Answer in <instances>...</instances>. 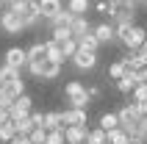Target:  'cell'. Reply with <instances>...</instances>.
Here are the masks:
<instances>
[{"mask_svg": "<svg viewBox=\"0 0 147 144\" xmlns=\"http://www.w3.org/2000/svg\"><path fill=\"white\" fill-rule=\"evenodd\" d=\"M114 33H117V42L119 44H125L128 50H139L142 44H144L147 39V28H142V25H128V22H119L114 25Z\"/></svg>", "mask_w": 147, "mask_h": 144, "instance_id": "1", "label": "cell"}, {"mask_svg": "<svg viewBox=\"0 0 147 144\" xmlns=\"http://www.w3.org/2000/svg\"><path fill=\"white\" fill-rule=\"evenodd\" d=\"M0 31L6 33V36H22L28 31V25H25V20L17 14L14 8L3 6V11H0Z\"/></svg>", "mask_w": 147, "mask_h": 144, "instance_id": "2", "label": "cell"}, {"mask_svg": "<svg viewBox=\"0 0 147 144\" xmlns=\"http://www.w3.org/2000/svg\"><path fill=\"white\" fill-rule=\"evenodd\" d=\"M64 97L69 100V108H89V103H92L89 89L83 86L81 80H69L64 86Z\"/></svg>", "mask_w": 147, "mask_h": 144, "instance_id": "3", "label": "cell"}, {"mask_svg": "<svg viewBox=\"0 0 147 144\" xmlns=\"http://www.w3.org/2000/svg\"><path fill=\"white\" fill-rule=\"evenodd\" d=\"M117 114H119V128H125L128 133L139 128V122H142V111H139V105H136V103L122 105Z\"/></svg>", "mask_w": 147, "mask_h": 144, "instance_id": "4", "label": "cell"}, {"mask_svg": "<svg viewBox=\"0 0 147 144\" xmlns=\"http://www.w3.org/2000/svg\"><path fill=\"white\" fill-rule=\"evenodd\" d=\"M69 61H72V67L78 72H89V69L97 67V53H89V50H81V47H78V53H75Z\"/></svg>", "mask_w": 147, "mask_h": 144, "instance_id": "5", "label": "cell"}, {"mask_svg": "<svg viewBox=\"0 0 147 144\" xmlns=\"http://www.w3.org/2000/svg\"><path fill=\"white\" fill-rule=\"evenodd\" d=\"M3 64H8V67H14V69L22 72L25 67H28V50H22V47H8L6 56H3Z\"/></svg>", "mask_w": 147, "mask_h": 144, "instance_id": "6", "label": "cell"}, {"mask_svg": "<svg viewBox=\"0 0 147 144\" xmlns=\"http://www.w3.org/2000/svg\"><path fill=\"white\" fill-rule=\"evenodd\" d=\"M33 111V97L28 94V92H22L20 97H14V103H11V108H8V114H11V119H17V116H25V114Z\"/></svg>", "mask_w": 147, "mask_h": 144, "instance_id": "7", "label": "cell"}, {"mask_svg": "<svg viewBox=\"0 0 147 144\" xmlns=\"http://www.w3.org/2000/svg\"><path fill=\"white\" fill-rule=\"evenodd\" d=\"M89 122V108H67L61 111V125H86Z\"/></svg>", "mask_w": 147, "mask_h": 144, "instance_id": "8", "label": "cell"}, {"mask_svg": "<svg viewBox=\"0 0 147 144\" xmlns=\"http://www.w3.org/2000/svg\"><path fill=\"white\" fill-rule=\"evenodd\" d=\"M136 83H142L139 80V69H131V67H128L122 78H117V92H119V94H131Z\"/></svg>", "mask_w": 147, "mask_h": 144, "instance_id": "9", "label": "cell"}, {"mask_svg": "<svg viewBox=\"0 0 147 144\" xmlns=\"http://www.w3.org/2000/svg\"><path fill=\"white\" fill-rule=\"evenodd\" d=\"M86 136H89V128H86V125H67V128H64L67 144H83Z\"/></svg>", "mask_w": 147, "mask_h": 144, "instance_id": "10", "label": "cell"}, {"mask_svg": "<svg viewBox=\"0 0 147 144\" xmlns=\"http://www.w3.org/2000/svg\"><path fill=\"white\" fill-rule=\"evenodd\" d=\"M136 3H125V6H119L117 8V14H114V25H119V22H128V25H133L136 22Z\"/></svg>", "mask_w": 147, "mask_h": 144, "instance_id": "11", "label": "cell"}, {"mask_svg": "<svg viewBox=\"0 0 147 144\" xmlns=\"http://www.w3.org/2000/svg\"><path fill=\"white\" fill-rule=\"evenodd\" d=\"M92 28H94V25H92L89 20H86V14L72 17V22H69V31H72V36H75V39H81V36L92 33Z\"/></svg>", "mask_w": 147, "mask_h": 144, "instance_id": "12", "label": "cell"}, {"mask_svg": "<svg viewBox=\"0 0 147 144\" xmlns=\"http://www.w3.org/2000/svg\"><path fill=\"white\" fill-rule=\"evenodd\" d=\"M61 61H53V58H45L42 61V75H39V80H56V78H61Z\"/></svg>", "mask_w": 147, "mask_h": 144, "instance_id": "13", "label": "cell"}, {"mask_svg": "<svg viewBox=\"0 0 147 144\" xmlns=\"http://www.w3.org/2000/svg\"><path fill=\"white\" fill-rule=\"evenodd\" d=\"M92 33L100 39V44H111V42H117V33H114V25L111 22H100L92 28Z\"/></svg>", "mask_w": 147, "mask_h": 144, "instance_id": "14", "label": "cell"}, {"mask_svg": "<svg viewBox=\"0 0 147 144\" xmlns=\"http://www.w3.org/2000/svg\"><path fill=\"white\" fill-rule=\"evenodd\" d=\"M92 8H94L100 17L114 20V14H117V8H119V3H114V0H94V3H92Z\"/></svg>", "mask_w": 147, "mask_h": 144, "instance_id": "15", "label": "cell"}, {"mask_svg": "<svg viewBox=\"0 0 147 144\" xmlns=\"http://www.w3.org/2000/svg\"><path fill=\"white\" fill-rule=\"evenodd\" d=\"M39 11L45 20H53L58 11H64V3L61 0H39Z\"/></svg>", "mask_w": 147, "mask_h": 144, "instance_id": "16", "label": "cell"}, {"mask_svg": "<svg viewBox=\"0 0 147 144\" xmlns=\"http://www.w3.org/2000/svg\"><path fill=\"white\" fill-rule=\"evenodd\" d=\"M78 47H81V50H89V53H97V50H100V39L94 36V33H86V36L78 39Z\"/></svg>", "mask_w": 147, "mask_h": 144, "instance_id": "17", "label": "cell"}, {"mask_svg": "<svg viewBox=\"0 0 147 144\" xmlns=\"http://www.w3.org/2000/svg\"><path fill=\"white\" fill-rule=\"evenodd\" d=\"M67 8H69L75 17L78 14H89L92 11V0H67Z\"/></svg>", "mask_w": 147, "mask_h": 144, "instance_id": "18", "label": "cell"}, {"mask_svg": "<svg viewBox=\"0 0 147 144\" xmlns=\"http://www.w3.org/2000/svg\"><path fill=\"white\" fill-rule=\"evenodd\" d=\"M36 58H47V42H33L28 47V61H36Z\"/></svg>", "mask_w": 147, "mask_h": 144, "instance_id": "19", "label": "cell"}, {"mask_svg": "<svg viewBox=\"0 0 147 144\" xmlns=\"http://www.w3.org/2000/svg\"><path fill=\"white\" fill-rule=\"evenodd\" d=\"M97 122H100V128L108 133V130L119 128V114H111V111H108V114H100V119H97Z\"/></svg>", "mask_w": 147, "mask_h": 144, "instance_id": "20", "label": "cell"}, {"mask_svg": "<svg viewBox=\"0 0 147 144\" xmlns=\"http://www.w3.org/2000/svg\"><path fill=\"white\" fill-rule=\"evenodd\" d=\"M14 136H17V125H14V119L3 122V125H0V144H8Z\"/></svg>", "mask_w": 147, "mask_h": 144, "instance_id": "21", "label": "cell"}, {"mask_svg": "<svg viewBox=\"0 0 147 144\" xmlns=\"http://www.w3.org/2000/svg\"><path fill=\"white\" fill-rule=\"evenodd\" d=\"M47 58H53V61H61V64L67 61L64 50H61V44H58L56 39H50V42H47Z\"/></svg>", "mask_w": 147, "mask_h": 144, "instance_id": "22", "label": "cell"}, {"mask_svg": "<svg viewBox=\"0 0 147 144\" xmlns=\"http://www.w3.org/2000/svg\"><path fill=\"white\" fill-rule=\"evenodd\" d=\"M14 78H20V69H14V67H8V64L0 67V86H8Z\"/></svg>", "mask_w": 147, "mask_h": 144, "instance_id": "23", "label": "cell"}, {"mask_svg": "<svg viewBox=\"0 0 147 144\" xmlns=\"http://www.w3.org/2000/svg\"><path fill=\"white\" fill-rule=\"evenodd\" d=\"M106 141H108V133L100 128V125L94 130H89V136H86V144H106Z\"/></svg>", "mask_w": 147, "mask_h": 144, "instance_id": "24", "label": "cell"}, {"mask_svg": "<svg viewBox=\"0 0 147 144\" xmlns=\"http://www.w3.org/2000/svg\"><path fill=\"white\" fill-rule=\"evenodd\" d=\"M14 125H17V133H31V130L36 128V125H33V119H31V114H25V116H17Z\"/></svg>", "mask_w": 147, "mask_h": 144, "instance_id": "25", "label": "cell"}, {"mask_svg": "<svg viewBox=\"0 0 147 144\" xmlns=\"http://www.w3.org/2000/svg\"><path fill=\"white\" fill-rule=\"evenodd\" d=\"M53 128H64L61 125V111H47L45 114V130H53Z\"/></svg>", "mask_w": 147, "mask_h": 144, "instance_id": "26", "label": "cell"}, {"mask_svg": "<svg viewBox=\"0 0 147 144\" xmlns=\"http://www.w3.org/2000/svg\"><path fill=\"white\" fill-rule=\"evenodd\" d=\"M45 144H67V139H64V128H53V130H47V141Z\"/></svg>", "mask_w": 147, "mask_h": 144, "instance_id": "27", "label": "cell"}, {"mask_svg": "<svg viewBox=\"0 0 147 144\" xmlns=\"http://www.w3.org/2000/svg\"><path fill=\"white\" fill-rule=\"evenodd\" d=\"M58 44H61V50H64L67 58H72L75 53H78V39H75V36H69L67 42H58Z\"/></svg>", "mask_w": 147, "mask_h": 144, "instance_id": "28", "label": "cell"}, {"mask_svg": "<svg viewBox=\"0 0 147 144\" xmlns=\"http://www.w3.org/2000/svg\"><path fill=\"white\" fill-rule=\"evenodd\" d=\"M28 136H31V144H45V141H47V130L42 128V125H36Z\"/></svg>", "mask_w": 147, "mask_h": 144, "instance_id": "29", "label": "cell"}, {"mask_svg": "<svg viewBox=\"0 0 147 144\" xmlns=\"http://www.w3.org/2000/svg\"><path fill=\"white\" fill-rule=\"evenodd\" d=\"M131 100H133V103H144V100H147V83H136V86H133Z\"/></svg>", "mask_w": 147, "mask_h": 144, "instance_id": "30", "label": "cell"}, {"mask_svg": "<svg viewBox=\"0 0 147 144\" xmlns=\"http://www.w3.org/2000/svg\"><path fill=\"white\" fill-rule=\"evenodd\" d=\"M6 89H8V92H11L14 97H20V94L25 92V78H22V75H20V78H14V80H11V83H8Z\"/></svg>", "mask_w": 147, "mask_h": 144, "instance_id": "31", "label": "cell"}, {"mask_svg": "<svg viewBox=\"0 0 147 144\" xmlns=\"http://www.w3.org/2000/svg\"><path fill=\"white\" fill-rule=\"evenodd\" d=\"M125 69H128V67H125L122 64V58H119V61H117V64H111V67H108V78H122V75H125Z\"/></svg>", "mask_w": 147, "mask_h": 144, "instance_id": "32", "label": "cell"}, {"mask_svg": "<svg viewBox=\"0 0 147 144\" xmlns=\"http://www.w3.org/2000/svg\"><path fill=\"white\" fill-rule=\"evenodd\" d=\"M11 103H14V94L6 86H0V108H11Z\"/></svg>", "mask_w": 147, "mask_h": 144, "instance_id": "33", "label": "cell"}, {"mask_svg": "<svg viewBox=\"0 0 147 144\" xmlns=\"http://www.w3.org/2000/svg\"><path fill=\"white\" fill-rule=\"evenodd\" d=\"M50 33H53V39H56V42H67L69 36H72V31H69V28H53Z\"/></svg>", "mask_w": 147, "mask_h": 144, "instance_id": "34", "label": "cell"}, {"mask_svg": "<svg viewBox=\"0 0 147 144\" xmlns=\"http://www.w3.org/2000/svg\"><path fill=\"white\" fill-rule=\"evenodd\" d=\"M8 144H31V136H28V133H17Z\"/></svg>", "mask_w": 147, "mask_h": 144, "instance_id": "35", "label": "cell"}, {"mask_svg": "<svg viewBox=\"0 0 147 144\" xmlns=\"http://www.w3.org/2000/svg\"><path fill=\"white\" fill-rule=\"evenodd\" d=\"M31 119H33V125H42V128H45V114H39V111H31Z\"/></svg>", "mask_w": 147, "mask_h": 144, "instance_id": "36", "label": "cell"}, {"mask_svg": "<svg viewBox=\"0 0 147 144\" xmlns=\"http://www.w3.org/2000/svg\"><path fill=\"white\" fill-rule=\"evenodd\" d=\"M11 119V114H8V108H0V125H3V122H8Z\"/></svg>", "mask_w": 147, "mask_h": 144, "instance_id": "37", "label": "cell"}, {"mask_svg": "<svg viewBox=\"0 0 147 144\" xmlns=\"http://www.w3.org/2000/svg\"><path fill=\"white\" fill-rule=\"evenodd\" d=\"M89 94H92V97H100V94H103V89H100V86H92Z\"/></svg>", "mask_w": 147, "mask_h": 144, "instance_id": "38", "label": "cell"}, {"mask_svg": "<svg viewBox=\"0 0 147 144\" xmlns=\"http://www.w3.org/2000/svg\"><path fill=\"white\" fill-rule=\"evenodd\" d=\"M139 80H142V83H147V67H142V69H139Z\"/></svg>", "mask_w": 147, "mask_h": 144, "instance_id": "39", "label": "cell"}, {"mask_svg": "<svg viewBox=\"0 0 147 144\" xmlns=\"http://www.w3.org/2000/svg\"><path fill=\"white\" fill-rule=\"evenodd\" d=\"M136 105H139V111H142V116H147V100H144V103H136Z\"/></svg>", "mask_w": 147, "mask_h": 144, "instance_id": "40", "label": "cell"}, {"mask_svg": "<svg viewBox=\"0 0 147 144\" xmlns=\"http://www.w3.org/2000/svg\"><path fill=\"white\" fill-rule=\"evenodd\" d=\"M133 3H136V6H144V0H133Z\"/></svg>", "mask_w": 147, "mask_h": 144, "instance_id": "41", "label": "cell"}, {"mask_svg": "<svg viewBox=\"0 0 147 144\" xmlns=\"http://www.w3.org/2000/svg\"><path fill=\"white\" fill-rule=\"evenodd\" d=\"M114 3H119V6H122V3H131V0H114Z\"/></svg>", "mask_w": 147, "mask_h": 144, "instance_id": "42", "label": "cell"}, {"mask_svg": "<svg viewBox=\"0 0 147 144\" xmlns=\"http://www.w3.org/2000/svg\"><path fill=\"white\" fill-rule=\"evenodd\" d=\"M3 6H6V3H3V0H0V11H3Z\"/></svg>", "mask_w": 147, "mask_h": 144, "instance_id": "43", "label": "cell"}, {"mask_svg": "<svg viewBox=\"0 0 147 144\" xmlns=\"http://www.w3.org/2000/svg\"><path fill=\"white\" fill-rule=\"evenodd\" d=\"M3 3H6V6H8V3H11V0H3Z\"/></svg>", "mask_w": 147, "mask_h": 144, "instance_id": "44", "label": "cell"}, {"mask_svg": "<svg viewBox=\"0 0 147 144\" xmlns=\"http://www.w3.org/2000/svg\"><path fill=\"white\" fill-rule=\"evenodd\" d=\"M144 6H147V0H144Z\"/></svg>", "mask_w": 147, "mask_h": 144, "instance_id": "45", "label": "cell"}, {"mask_svg": "<svg viewBox=\"0 0 147 144\" xmlns=\"http://www.w3.org/2000/svg\"><path fill=\"white\" fill-rule=\"evenodd\" d=\"M83 144H86V141H83Z\"/></svg>", "mask_w": 147, "mask_h": 144, "instance_id": "46", "label": "cell"}, {"mask_svg": "<svg viewBox=\"0 0 147 144\" xmlns=\"http://www.w3.org/2000/svg\"><path fill=\"white\" fill-rule=\"evenodd\" d=\"M144 42H147V39H144Z\"/></svg>", "mask_w": 147, "mask_h": 144, "instance_id": "47", "label": "cell"}]
</instances>
